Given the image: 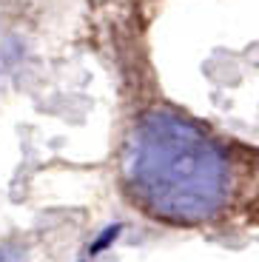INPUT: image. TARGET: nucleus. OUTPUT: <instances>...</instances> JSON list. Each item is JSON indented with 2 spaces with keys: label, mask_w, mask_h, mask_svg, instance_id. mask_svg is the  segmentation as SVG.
Wrapping results in <instances>:
<instances>
[{
  "label": "nucleus",
  "mask_w": 259,
  "mask_h": 262,
  "mask_svg": "<svg viewBox=\"0 0 259 262\" xmlns=\"http://www.w3.org/2000/svg\"><path fill=\"white\" fill-rule=\"evenodd\" d=\"M125 185L157 220L191 225L211 220L231 191L225 151L194 123L151 112L125 148Z\"/></svg>",
  "instance_id": "obj_1"
},
{
  "label": "nucleus",
  "mask_w": 259,
  "mask_h": 262,
  "mask_svg": "<svg viewBox=\"0 0 259 262\" xmlns=\"http://www.w3.org/2000/svg\"><path fill=\"white\" fill-rule=\"evenodd\" d=\"M23 251L20 248H0V262H23Z\"/></svg>",
  "instance_id": "obj_3"
},
{
  "label": "nucleus",
  "mask_w": 259,
  "mask_h": 262,
  "mask_svg": "<svg viewBox=\"0 0 259 262\" xmlns=\"http://www.w3.org/2000/svg\"><path fill=\"white\" fill-rule=\"evenodd\" d=\"M120 234H123V225H120V223L109 225V228H105V231H100V236H97V239H94V243L89 245V254H91V256H100L105 248H111V243H114V239H117Z\"/></svg>",
  "instance_id": "obj_2"
}]
</instances>
